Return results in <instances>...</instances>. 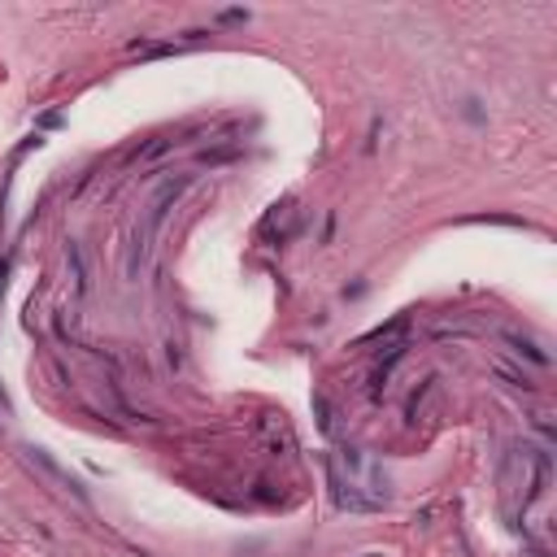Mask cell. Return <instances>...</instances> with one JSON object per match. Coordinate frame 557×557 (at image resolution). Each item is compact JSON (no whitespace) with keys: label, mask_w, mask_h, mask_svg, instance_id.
Wrapping results in <instances>:
<instances>
[{"label":"cell","mask_w":557,"mask_h":557,"mask_svg":"<svg viewBox=\"0 0 557 557\" xmlns=\"http://www.w3.org/2000/svg\"><path fill=\"white\" fill-rule=\"evenodd\" d=\"M505 344H510L518 357H527V362H536V366H549V353L536 344V340H522V336H505Z\"/></svg>","instance_id":"cell-6"},{"label":"cell","mask_w":557,"mask_h":557,"mask_svg":"<svg viewBox=\"0 0 557 557\" xmlns=\"http://www.w3.org/2000/svg\"><path fill=\"white\" fill-rule=\"evenodd\" d=\"M66 274H70V292L74 296H87V262H83V248L79 244H66Z\"/></svg>","instance_id":"cell-4"},{"label":"cell","mask_w":557,"mask_h":557,"mask_svg":"<svg viewBox=\"0 0 557 557\" xmlns=\"http://www.w3.org/2000/svg\"><path fill=\"white\" fill-rule=\"evenodd\" d=\"M436 379H422V384L410 392V400H405V427H418L422 422V414H427V405H431V396H436Z\"/></svg>","instance_id":"cell-3"},{"label":"cell","mask_w":557,"mask_h":557,"mask_svg":"<svg viewBox=\"0 0 557 557\" xmlns=\"http://www.w3.org/2000/svg\"><path fill=\"white\" fill-rule=\"evenodd\" d=\"M166 148H170V140H153V144H148V148H144V153H140V157H144V161H148V157H161V153H166Z\"/></svg>","instance_id":"cell-8"},{"label":"cell","mask_w":557,"mask_h":557,"mask_svg":"<svg viewBox=\"0 0 557 557\" xmlns=\"http://www.w3.org/2000/svg\"><path fill=\"white\" fill-rule=\"evenodd\" d=\"M501 484H505V496L522 492V510L527 505H540L549 496V484H553V458L540 444H514L510 458H505Z\"/></svg>","instance_id":"cell-1"},{"label":"cell","mask_w":557,"mask_h":557,"mask_svg":"<svg viewBox=\"0 0 557 557\" xmlns=\"http://www.w3.org/2000/svg\"><path fill=\"white\" fill-rule=\"evenodd\" d=\"M183 188H188V174H183V179H166V183L153 192V200L144 205V214H140V222H135V235H131V257H126V270H131V274L144 270L148 252H153V240H157V231L166 226V214L174 209V200L183 196Z\"/></svg>","instance_id":"cell-2"},{"label":"cell","mask_w":557,"mask_h":557,"mask_svg":"<svg viewBox=\"0 0 557 557\" xmlns=\"http://www.w3.org/2000/svg\"><path fill=\"white\" fill-rule=\"evenodd\" d=\"M492 370L505 379V384H510V388H522V392H531V388H536V384H531V379L522 374V370H514L510 362H492Z\"/></svg>","instance_id":"cell-7"},{"label":"cell","mask_w":557,"mask_h":557,"mask_svg":"<svg viewBox=\"0 0 557 557\" xmlns=\"http://www.w3.org/2000/svg\"><path fill=\"white\" fill-rule=\"evenodd\" d=\"M27 453H31V462H39V466H44V475L53 479L57 488H66V492H79V484H74V479H70V475H66V470H61V466H57L53 458H48L44 448H27Z\"/></svg>","instance_id":"cell-5"}]
</instances>
